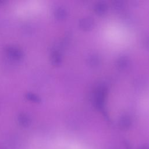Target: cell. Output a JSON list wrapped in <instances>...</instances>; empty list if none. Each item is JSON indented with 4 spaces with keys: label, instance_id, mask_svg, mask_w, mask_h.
<instances>
[{
    "label": "cell",
    "instance_id": "1",
    "mask_svg": "<svg viewBox=\"0 0 149 149\" xmlns=\"http://www.w3.org/2000/svg\"><path fill=\"white\" fill-rule=\"evenodd\" d=\"M5 52L9 58L14 60L19 61L24 57L23 51L19 47L15 45H9L6 47Z\"/></svg>",
    "mask_w": 149,
    "mask_h": 149
},
{
    "label": "cell",
    "instance_id": "2",
    "mask_svg": "<svg viewBox=\"0 0 149 149\" xmlns=\"http://www.w3.org/2000/svg\"><path fill=\"white\" fill-rule=\"evenodd\" d=\"M17 120L19 124L24 127H28L31 123V119L30 116L26 112H20L17 117Z\"/></svg>",
    "mask_w": 149,
    "mask_h": 149
},
{
    "label": "cell",
    "instance_id": "3",
    "mask_svg": "<svg viewBox=\"0 0 149 149\" xmlns=\"http://www.w3.org/2000/svg\"><path fill=\"white\" fill-rule=\"evenodd\" d=\"M24 96L27 100H29L31 101H33V102H40L41 101V97L38 94H37L35 93H33L32 91L26 92L25 93Z\"/></svg>",
    "mask_w": 149,
    "mask_h": 149
},
{
    "label": "cell",
    "instance_id": "4",
    "mask_svg": "<svg viewBox=\"0 0 149 149\" xmlns=\"http://www.w3.org/2000/svg\"><path fill=\"white\" fill-rule=\"evenodd\" d=\"M51 61L54 63H58L59 61V56L57 53H54L51 55Z\"/></svg>",
    "mask_w": 149,
    "mask_h": 149
},
{
    "label": "cell",
    "instance_id": "5",
    "mask_svg": "<svg viewBox=\"0 0 149 149\" xmlns=\"http://www.w3.org/2000/svg\"><path fill=\"white\" fill-rule=\"evenodd\" d=\"M139 149H149V144H144L140 147Z\"/></svg>",
    "mask_w": 149,
    "mask_h": 149
}]
</instances>
